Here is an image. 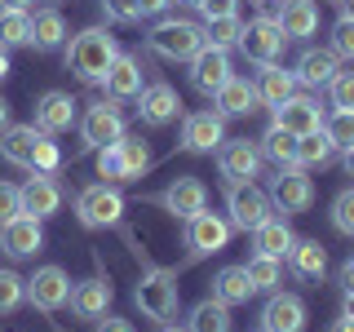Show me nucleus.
<instances>
[{
	"label": "nucleus",
	"instance_id": "1",
	"mask_svg": "<svg viewBox=\"0 0 354 332\" xmlns=\"http://www.w3.org/2000/svg\"><path fill=\"white\" fill-rule=\"evenodd\" d=\"M115 53H120L115 49V36H106L102 27H84L80 36L66 44V66H71L84 84H102V75L111 71Z\"/></svg>",
	"mask_w": 354,
	"mask_h": 332
},
{
	"label": "nucleus",
	"instance_id": "2",
	"mask_svg": "<svg viewBox=\"0 0 354 332\" xmlns=\"http://www.w3.org/2000/svg\"><path fill=\"white\" fill-rule=\"evenodd\" d=\"M151 53H160V58L169 62H191L199 49H204V27H195V22L186 18H164L151 27Z\"/></svg>",
	"mask_w": 354,
	"mask_h": 332
},
{
	"label": "nucleus",
	"instance_id": "3",
	"mask_svg": "<svg viewBox=\"0 0 354 332\" xmlns=\"http://www.w3.org/2000/svg\"><path fill=\"white\" fill-rule=\"evenodd\" d=\"M133 302H138V310L147 319L169 324V319L177 315V279L169 270H147L138 279V288H133Z\"/></svg>",
	"mask_w": 354,
	"mask_h": 332
},
{
	"label": "nucleus",
	"instance_id": "4",
	"mask_svg": "<svg viewBox=\"0 0 354 332\" xmlns=\"http://www.w3.org/2000/svg\"><path fill=\"white\" fill-rule=\"evenodd\" d=\"M270 195L261 191L257 182H230V191H226V221H230V230H257L266 217H270Z\"/></svg>",
	"mask_w": 354,
	"mask_h": 332
},
{
	"label": "nucleus",
	"instance_id": "5",
	"mask_svg": "<svg viewBox=\"0 0 354 332\" xmlns=\"http://www.w3.org/2000/svg\"><path fill=\"white\" fill-rule=\"evenodd\" d=\"M75 217H80L84 226H115V221L124 217V195L111 182H93L75 195Z\"/></svg>",
	"mask_w": 354,
	"mask_h": 332
},
{
	"label": "nucleus",
	"instance_id": "6",
	"mask_svg": "<svg viewBox=\"0 0 354 332\" xmlns=\"http://www.w3.org/2000/svg\"><path fill=\"white\" fill-rule=\"evenodd\" d=\"M266 195H270V204L279 208L283 217H292V213H306V208L315 204V182L306 177V169L292 164V169H279V177L270 182Z\"/></svg>",
	"mask_w": 354,
	"mask_h": 332
},
{
	"label": "nucleus",
	"instance_id": "7",
	"mask_svg": "<svg viewBox=\"0 0 354 332\" xmlns=\"http://www.w3.org/2000/svg\"><path fill=\"white\" fill-rule=\"evenodd\" d=\"M80 138H84V147H88V151L111 147V142L124 138V111L115 107V98H111V102H93V107L84 111V120H80Z\"/></svg>",
	"mask_w": 354,
	"mask_h": 332
},
{
	"label": "nucleus",
	"instance_id": "8",
	"mask_svg": "<svg viewBox=\"0 0 354 332\" xmlns=\"http://www.w3.org/2000/svg\"><path fill=\"white\" fill-rule=\"evenodd\" d=\"M283 44H288V36H283V27L274 18H257V22H248L243 27V36H239V49H243V58L248 62H274L283 53Z\"/></svg>",
	"mask_w": 354,
	"mask_h": 332
},
{
	"label": "nucleus",
	"instance_id": "9",
	"mask_svg": "<svg viewBox=\"0 0 354 332\" xmlns=\"http://www.w3.org/2000/svg\"><path fill=\"white\" fill-rule=\"evenodd\" d=\"M230 243V221L221 213H195L186 221V248H191V257H208V252H221Z\"/></svg>",
	"mask_w": 354,
	"mask_h": 332
},
{
	"label": "nucleus",
	"instance_id": "10",
	"mask_svg": "<svg viewBox=\"0 0 354 332\" xmlns=\"http://www.w3.org/2000/svg\"><path fill=\"white\" fill-rule=\"evenodd\" d=\"M217 169L226 182H252L261 169V147L257 142H248V138H230V142H221L217 147Z\"/></svg>",
	"mask_w": 354,
	"mask_h": 332
},
{
	"label": "nucleus",
	"instance_id": "11",
	"mask_svg": "<svg viewBox=\"0 0 354 332\" xmlns=\"http://www.w3.org/2000/svg\"><path fill=\"white\" fill-rule=\"evenodd\" d=\"M138 116H142V124L164 129V124H173V120L182 116V98H177V89L164 84V80L142 84V93H138Z\"/></svg>",
	"mask_w": 354,
	"mask_h": 332
},
{
	"label": "nucleus",
	"instance_id": "12",
	"mask_svg": "<svg viewBox=\"0 0 354 332\" xmlns=\"http://www.w3.org/2000/svg\"><path fill=\"white\" fill-rule=\"evenodd\" d=\"M27 302L36 310H62L71 302V279H66L62 266H40L27 279Z\"/></svg>",
	"mask_w": 354,
	"mask_h": 332
},
{
	"label": "nucleus",
	"instance_id": "13",
	"mask_svg": "<svg viewBox=\"0 0 354 332\" xmlns=\"http://www.w3.org/2000/svg\"><path fill=\"white\" fill-rule=\"evenodd\" d=\"M230 75H235V71H230V53H226V49H213V44H204V49L191 58V84H195L204 98H213L217 89L230 80Z\"/></svg>",
	"mask_w": 354,
	"mask_h": 332
},
{
	"label": "nucleus",
	"instance_id": "14",
	"mask_svg": "<svg viewBox=\"0 0 354 332\" xmlns=\"http://www.w3.org/2000/svg\"><path fill=\"white\" fill-rule=\"evenodd\" d=\"M226 142V116L221 111H195L182 120V147L186 151H217Z\"/></svg>",
	"mask_w": 354,
	"mask_h": 332
},
{
	"label": "nucleus",
	"instance_id": "15",
	"mask_svg": "<svg viewBox=\"0 0 354 332\" xmlns=\"http://www.w3.org/2000/svg\"><path fill=\"white\" fill-rule=\"evenodd\" d=\"M261 332H306V302L297 293H270L261 306Z\"/></svg>",
	"mask_w": 354,
	"mask_h": 332
},
{
	"label": "nucleus",
	"instance_id": "16",
	"mask_svg": "<svg viewBox=\"0 0 354 332\" xmlns=\"http://www.w3.org/2000/svg\"><path fill=\"white\" fill-rule=\"evenodd\" d=\"M0 248H5L9 257H36V252L44 248L40 221L27 217V213H18L14 221H5V226H0Z\"/></svg>",
	"mask_w": 354,
	"mask_h": 332
},
{
	"label": "nucleus",
	"instance_id": "17",
	"mask_svg": "<svg viewBox=\"0 0 354 332\" xmlns=\"http://www.w3.org/2000/svg\"><path fill=\"white\" fill-rule=\"evenodd\" d=\"M274 124L288 129V133H297V138H306V133H315V129H324V107L315 102V98H288V102L274 107Z\"/></svg>",
	"mask_w": 354,
	"mask_h": 332
},
{
	"label": "nucleus",
	"instance_id": "18",
	"mask_svg": "<svg viewBox=\"0 0 354 332\" xmlns=\"http://www.w3.org/2000/svg\"><path fill=\"white\" fill-rule=\"evenodd\" d=\"M160 204L169 208L173 217L191 221L195 213H204V208H208V186L199 182V177H177V182L169 186V191L160 195Z\"/></svg>",
	"mask_w": 354,
	"mask_h": 332
},
{
	"label": "nucleus",
	"instance_id": "19",
	"mask_svg": "<svg viewBox=\"0 0 354 332\" xmlns=\"http://www.w3.org/2000/svg\"><path fill=\"white\" fill-rule=\"evenodd\" d=\"M75 124V98L62 93V89H49V93L36 102V129L49 133V138H58Z\"/></svg>",
	"mask_w": 354,
	"mask_h": 332
},
{
	"label": "nucleus",
	"instance_id": "20",
	"mask_svg": "<svg viewBox=\"0 0 354 332\" xmlns=\"http://www.w3.org/2000/svg\"><path fill=\"white\" fill-rule=\"evenodd\" d=\"M18 191H22V213H27V217H36V221L53 217V213L62 208V191H58V182H53L49 173L27 177V186H18Z\"/></svg>",
	"mask_w": 354,
	"mask_h": 332
},
{
	"label": "nucleus",
	"instance_id": "21",
	"mask_svg": "<svg viewBox=\"0 0 354 332\" xmlns=\"http://www.w3.org/2000/svg\"><path fill=\"white\" fill-rule=\"evenodd\" d=\"M337 71H341V58L332 49H306L301 58H297V66H292L297 84H306V89H328Z\"/></svg>",
	"mask_w": 354,
	"mask_h": 332
},
{
	"label": "nucleus",
	"instance_id": "22",
	"mask_svg": "<svg viewBox=\"0 0 354 332\" xmlns=\"http://www.w3.org/2000/svg\"><path fill=\"white\" fill-rule=\"evenodd\" d=\"M252 89H257V102H266L274 111L279 102H288V98L297 93V75L283 71V66H274V62H266L257 71V80H252Z\"/></svg>",
	"mask_w": 354,
	"mask_h": 332
},
{
	"label": "nucleus",
	"instance_id": "23",
	"mask_svg": "<svg viewBox=\"0 0 354 332\" xmlns=\"http://www.w3.org/2000/svg\"><path fill=\"white\" fill-rule=\"evenodd\" d=\"M36 142H40L36 124L0 129V155H5V164H18V169H31V151H36Z\"/></svg>",
	"mask_w": 354,
	"mask_h": 332
},
{
	"label": "nucleus",
	"instance_id": "24",
	"mask_svg": "<svg viewBox=\"0 0 354 332\" xmlns=\"http://www.w3.org/2000/svg\"><path fill=\"white\" fill-rule=\"evenodd\" d=\"M102 84H106V93L115 98H138L142 93V66L133 53H115V62H111V71L102 75Z\"/></svg>",
	"mask_w": 354,
	"mask_h": 332
},
{
	"label": "nucleus",
	"instance_id": "25",
	"mask_svg": "<svg viewBox=\"0 0 354 332\" xmlns=\"http://www.w3.org/2000/svg\"><path fill=\"white\" fill-rule=\"evenodd\" d=\"M274 22L283 27L288 40H306V36L319 31V5H315V0H283V14Z\"/></svg>",
	"mask_w": 354,
	"mask_h": 332
},
{
	"label": "nucleus",
	"instance_id": "26",
	"mask_svg": "<svg viewBox=\"0 0 354 332\" xmlns=\"http://www.w3.org/2000/svg\"><path fill=\"white\" fill-rule=\"evenodd\" d=\"M71 310L75 319H102L111 310V284L106 279H84L71 288Z\"/></svg>",
	"mask_w": 354,
	"mask_h": 332
},
{
	"label": "nucleus",
	"instance_id": "27",
	"mask_svg": "<svg viewBox=\"0 0 354 332\" xmlns=\"http://www.w3.org/2000/svg\"><path fill=\"white\" fill-rule=\"evenodd\" d=\"M252 293H257V288H252V279H248V270H243V266H221V270H217L213 302H221V306H243Z\"/></svg>",
	"mask_w": 354,
	"mask_h": 332
},
{
	"label": "nucleus",
	"instance_id": "28",
	"mask_svg": "<svg viewBox=\"0 0 354 332\" xmlns=\"http://www.w3.org/2000/svg\"><path fill=\"white\" fill-rule=\"evenodd\" d=\"M213 102H217L221 116H248V111H257V89L243 80V75H230L213 93Z\"/></svg>",
	"mask_w": 354,
	"mask_h": 332
},
{
	"label": "nucleus",
	"instance_id": "29",
	"mask_svg": "<svg viewBox=\"0 0 354 332\" xmlns=\"http://www.w3.org/2000/svg\"><path fill=\"white\" fill-rule=\"evenodd\" d=\"M297 243V235L288 230L283 217H266L257 230H252V248L266 252V257H288V248Z\"/></svg>",
	"mask_w": 354,
	"mask_h": 332
},
{
	"label": "nucleus",
	"instance_id": "30",
	"mask_svg": "<svg viewBox=\"0 0 354 332\" xmlns=\"http://www.w3.org/2000/svg\"><path fill=\"white\" fill-rule=\"evenodd\" d=\"M288 261H292V270L301 275V279H324L328 270V248L319 239H297L292 248H288Z\"/></svg>",
	"mask_w": 354,
	"mask_h": 332
},
{
	"label": "nucleus",
	"instance_id": "31",
	"mask_svg": "<svg viewBox=\"0 0 354 332\" xmlns=\"http://www.w3.org/2000/svg\"><path fill=\"white\" fill-rule=\"evenodd\" d=\"M66 40V22L58 9H36V18H31V44L36 49H58Z\"/></svg>",
	"mask_w": 354,
	"mask_h": 332
},
{
	"label": "nucleus",
	"instance_id": "32",
	"mask_svg": "<svg viewBox=\"0 0 354 332\" xmlns=\"http://www.w3.org/2000/svg\"><path fill=\"white\" fill-rule=\"evenodd\" d=\"M337 155V147L328 142L324 129L306 133V138H297V169H324V164Z\"/></svg>",
	"mask_w": 354,
	"mask_h": 332
},
{
	"label": "nucleus",
	"instance_id": "33",
	"mask_svg": "<svg viewBox=\"0 0 354 332\" xmlns=\"http://www.w3.org/2000/svg\"><path fill=\"white\" fill-rule=\"evenodd\" d=\"M186 332H230V306H221V302H199L191 310V319H186Z\"/></svg>",
	"mask_w": 354,
	"mask_h": 332
},
{
	"label": "nucleus",
	"instance_id": "34",
	"mask_svg": "<svg viewBox=\"0 0 354 332\" xmlns=\"http://www.w3.org/2000/svg\"><path fill=\"white\" fill-rule=\"evenodd\" d=\"M261 155H266V160H274L279 169H292V164H297V133L270 124V129H266V138H261Z\"/></svg>",
	"mask_w": 354,
	"mask_h": 332
},
{
	"label": "nucleus",
	"instance_id": "35",
	"mask_svg": "<svg viewBox=\"0 0 354 332\" xmlns=\"http://www.w3.org/2000/svg\"><path fill=\"white\" fill-rule=\"evenodd\" d=\"M120 147V164H124V182H138V177H147V169H151V147L142 138H120L115 142Z\"/></svg>",
	"mask_w": 354,
	"mask_h": 332
},
{
	"label": "nucleus",
	"instance_id": "36",
	"mask_svg": "<svg viewBox=\"0 0 354 332\" xmlns=\"http://www.w3.org/2000/svg\"><path fill=\"white\" fill-rule=\"evenodd\" d=\"M239 36H243V22H239V14H226V18H208L204 22V44H213V49H235L239 44Z\"/></svg>",
	"mask_w": 354,
	"mask_h": 332
},
{
	"label": "nucleus",
	"instance_id": "37",
	"mask_svg": "<svg viewBox=\"0 0 354 332\" xmlns=\"http://www.w3.org/2000/svg\"><path fill=\"white\" fill-rule=\"evenodd\" d=\"M31 44V14L27 9H0V49Z\"/></svg>",
	"mask_w": 354,
	"mask_h": 332
},
{
	"label": "nucleus",
	"instance_id": "38",
	"mask_svg": "<svg viewBox=\"0 0 354 332\" xmlns=\"http://www.w3.org/2000/svg\"><path fill=\"white\" fill-rule=\"evenodd\" d=\"M243 270H248V279H252V288H257V293H274V288H279V279H283L279 257H266V252H252Z\"/></svg>",
	"mask_w": 354,
	"mask_h": 332
},
{
	"label": "nucleus",
	"instance_id": "39",
	"mask_svg": "<svg viewBox=\"0 0 354 332\" xmlns=\"http://www.w3.org/2000/svg\"><path fill=\"white\" fill-rule=\"evenodd\" d=\"M324 133L337 151H350L354 147V111H332V116H324Z\"/></svg>",
	"mask_w": 354,
	"mask_h": 332
},
{
	"label": "nucleus",
	"instance_id": "40",
	"mask_svg": "<svg viewBox=\"0 0 354 332\" xmlns=\"http://www.w3.org/2000/svg\"><path fill=\"white\" fill-rule=\"evenodd\" d=\"M58 164H62V151H58V142H53L49 133H40L36 151H31V173H58Z\"/></svg>",
	"mask_w": 354,
	"mask_h": 332
},
{
	"label": "nucleus",
	"instance_id": "41",
	"mask_svg": "<svg viewBox=\"0 0 354 332\" xmlns=\"http://www.w3.org/2000/svg\"><path fill=\"white\" fill-rule=\"evenodd\" d=\"M22 297H27V279H18L14 270H0V315L18 310Z\"/></svg>",
	"mask_w": 354,
	"mask_h": 332
},
{
	"label": "nucleus",
	"instance_id": "42",
	"mask_svg": "<svg viewBox=\"0 0 354 332\" xmlns=\"http://www.w3.org/2000/svg\"><path fill=\"white\" fill-rule=\"evenodd\" d=\"M332 226H337L341 235H350V239H354V186L332 199Z\"/></svg>",
	"mask_w": 354,
	"mask_h": 332
},
{
	"label": "nucleus",
	"instance_id": "43",
	"mask_svg": "<svg viewBox=\"0 0 354 332\" xmlns=\"http://www.w3.org/2000/svg\"><path fill=\"white\" fill-rule=\"evenodd\" d=\"M97 177L102 182H124V164H120V147L111 142V147H97Z\"/></svg>",
	"mask_w": 354,
	"mask_h": 332
},
{
	"label": "nucleus",
	"instance_id": "44",
	"mask_svg": "<svg viewBox=\"0 0 354 332\" xmlns=\"http://www.w3.org/2000/svg\"><path fill=\"white\" fill-rule=\"evenodd\" d=\"M337 58H354V18L350 14H341L337 18V27H332V44H328Z\"/></svg>",
	"mask_w": 354,
	"mask_h": 332
},
{
	"label": "nucleus",
	"instance_id": "45",
	"mask_svg": "<svg viewBox=\"0 0 354 332\" xmlns=\"http://www.w3.org/2000/svg\"><path fill=\"white\" fill-rule=\"evenodd\" d=\"M328 93H332V107L337 111H354V71H337Z\"/></svg>",
	"mask_w": 354,
	"mask_h": 332
},
{
	"label": "nucleus",
	"instance_id": "46",
	"mask_svg": "<svg viewBox=\"0 0 354 332\" xmlns=\"http://www.w3.org/2000/svg\"><path fill=\"white\" fill-rule=\"evenodd\" d=\"M18 213H22V191H18V186H9V182H0V226L14 221Z\"/></svg>",
	"mask_w": 354,
	"mask_h": 332
},
{
	"label": "nucleus",
	"instance_id": "47",
	"mask_svg": "<svg viewBox=\"0 0 354 332\" xmlns=\"http://www.w3.org/2000/svg\"><path fill=\"white\" fill-rule=\"evenodd\" d=\"M102 14L111 22H138V0H102Z\"/></svg>",
	"mask_w": 354,
	"mask_h": 332
},
{
	"label": "nucleus",
	"instance_id": "48",
	"mask_svg": "<svg viewBox=\"0 0 354 332\" xmlns=\"http://www.w3.org/2000/svg\"><path fill=\"white\" fill-rule=\"evenodd\" d=\"M239 9V0H199V14H204V22L208 18H226V14H235Z\"/></svg>",
	"mask_w": 354,
	"mask_h": 332
},
{
	"label": "nucleus",
	"instance_id": "49",
	"mask_svg": "<svg viewBox=\"0 0 354 332\" xmlns=\"http://www.w3.org/2000/svg\"><path fill=\"white\" fill-rule=\"evenodd\" d=\"M97 332H133L129 319H115V315H102L97 319Z\"/></svg>",
	"mask_w": 354,
	"mask_h": 332
},
{
	"label": "nucleus",
	"instance_id": "50",
	"mask_svg": "<svg viewBox=\"0 0 354 332\" xmlns=\"http://www.w3.org/2000/svg\"><path fill=\"white\" fill-rule=\"evenodd\" d=\"M169 5H173V0H138V14H142V18H151V14H164Z\"/></svg>",
	"mask_w": 354,
	"mask_h": 332
},
{
	"label": "nucleus",
	"instance_id": "51",
	"mask_svg": "<svg viewBox=\"0 0 354 332\" xmlns=\"http://www.w3.org/2000/svg\"><path fill=\"white\" fill-rule=\"evenodd\" d=\"M341 288H346V297H354V257L341 266Z\"/></svg>",
	"mask_w": 354,
	"mask_h": 332
},
{
	"label": "nucleus",
	"instance_id": "52",
	"mask_svg": "<svg viewBox=\"0 0 354 332\" xmlns=\"http://www.w3.org/2000/svg\"><path fill=\"white\" fill-rule=\"evenodd\" d=\"M332 332H354V319H346V315H341L337 324H332Z\"/></svg>",
	"mask_w": 354,
	"mask_h": 332
},
{
	"label": "nucleus",
	"instance_id": "53",
	"mask_svg": "<svg viewBox=\"0 0 354 332\" xmlns=\"http://www.w3.org/2000/svg\"><path fill=\"white\" fill-rule=\"evenodd\" d=\"M0 9H31V0H0Z\"/></svg>",
	"mask_w": 354,
	"mask_h": 332
},
{
	"label": "nucleus",
	"instance_id": "54",
	"mask_svg": "<svg viewBox=\"0 0 354 332\" xmlns=\"http://www.w3.org/2000/svg\"><path fill=\"white\" fill-rule=\"evenodd\" d=\"M0 129H9V102L0 98Z\"/></svg>",
	"mask_w": 354,
	"mask_h": 332
},
{
	"label": "nucleus",
	"instance_id": "55",
	"mask_svg": "<svg viewBox=\"0 0 354 332\" xmlns=\"http://www.w3.org/2000/svg\"><path fill=\"white\" fill-rule=\"evenodd\" d=\"M5 75H9V53L0 49V80H5Z\"/></svg>",
	"mask_w": 354,
	"mask_h": 332
},
{
	"label": "nucleus",
	"instance_id": "56",
	"mask_svg": "<svg viewBox=\"0 0 354 332\" xmlns=\"http://www.w3.org/2000/svg\"><path fill=\"white\" fill-rule=\"evenodd\" d=\"M346 173H350V177H354V147H350V151H346Z\"/></svg>",
	"mask_w": 354,
	"mask_h": 332
},
{
	"label": "nucleus",
	"instance_id": "57",
	"mask_svg": "<svg viewBox=\"0 0 354 332\" xmlns=\"http://www.w3.org/2000/svg\"><path fill=\"white\" fill-rule=\"evenodd\" d=\"M346 319H354V297H346Z\"/></svg>",
	"mask_w": 354,
	"mask_h": 332
},
{
	"label": "nucleus",
	"instance_id": "58",
	"mask_svg": "<svg viewBox=\"0 0 354 332\" xmlns=\"http://www.w3.org/2000/svg\"><path fill=\"white\" fill-rule=\"evenodd\" d=\"M160 332H186V328H173V324H160Z\"/></svg>",
	"mask_w": 354,
	"mask_h": 332
},
{
	"label": "nucleus",
	"instance_id": "59",
	"mask_svg": "<svg viewBox=\"0 0 354 332\" xmlns=\"http://www.w3.org/2000/svg\"><path fill=\"white\" fill-rule=\"evenodd\" d=\"M341 5H346V14H350V18H354V0H341Z\"/></svg>",
	"mask_w": 354,
	"mask_h": 332
},
{
	"label": "nucleus",
	"instance_id": "60",
	"mask_svg": "<svg viewBox=\"0 0 354 332\" xmlns=\"http://www.w3.org/2000/svg\"><path fill=\"white\" fill-rule=\"evenodd\" d=\"M182 5H191V9H199V0H182Z\"/></svg>",
	"mask_w": 354,
	"mask_h": 332
}]
</instances>
